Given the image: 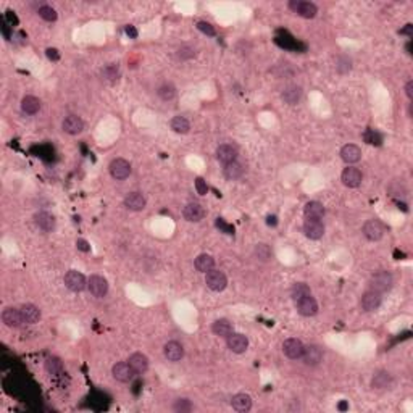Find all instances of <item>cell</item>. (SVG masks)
Segmentation results:
<instances>
[{
    "label": "cell",
    "instance_id": "f1b7e54d",
    "mask_svg": "<svg viewBox=\"0 0 413 413\" xmlns=\"http://www.w3.org/2000/svg\"><path fill=\"white\" fill-rule=\"evenodd\" d=\"M194 267H195V270L200 271V273H209L215 267V260L210 257L209 253H202V255H199L197 259H195Z\"/></svg>",
    "mask_w": 413,
    "mask_h": 413
},
{
    "label": "cell",
    "instance_id": "cb8c5ba5",
    "mask_svg": "<svg viewBox=\"0 0 413 413\" xmlns=\"http://www.w3.org/2000/svg\"><path fill=\"white\" fill-rule=\"evenodd\" d=\"M183 215H184V218L188 220V221L197 223V221H200V220L203 218L205 212H203V209H202V205H200V203L192 202V203H188V205L184 206Z\"/></svg>",
    "mask_w": 413,
    "mask_h": 413
},
{
    "label": "cell",
    "instance_id": "44dd1931",
    "mask_svg": "<svg viewBox=\"0 0 413 413\" xmlns=\"http://www.w3.org/2000/svg\"><path fill=\"white\" fill-rule=\"evenodd\" d=\"M302 358L305 362V365L308 367H315L323 360V350L318 346H307L303 349Z\"/></svg>",
    "mask_w": 413,
    "mask_h": 413
},
{
    "label": "cell",
    "instance_id": "d590c367",
    "mask_svg": "<svg viewBox=\"0 0 413 413\" xmlns=\"http://www.w3.org/2000/svg\"><path fill=\"white\" fill-rule=\"evenodd\" d=\"M157 94H159V97L162 100L165 102H168V100H173L174 99V95H176V87L170 83H165L163 86L159 87V91H157Z\"/></svg>",
    "mask_w": 413,
    "mask_h": 413
},
{
    "label": "cell",
    "instance_id": "b9f144b4",
    "mask_svg": "<svg viewBox=\"0 0 413 413\" xmlns=\"http://www.w3.org/2000/svg\"><path fill=\"white\" fill-rule=\"evenodd\" d=\"M197 29H199L200 33L206 34V36H215L216 34L215 33V28L210 23H206V21H199L197 23Z\"/></svg>",
    "mask_w": 413,
    "mask_h": 413
},
{
    "label": "cell",
    "instance_id": "ee69618b",
    "mask_svg": "<svg viewBox=\"0 0 413 413\" xmlns=\"http://www.w3.org/2000/svg\"><path fill=\"white\" fill-rule=\"evenodd\" d=\"M195 189H197V192L200 195H205L206 192H209V188H206V183L202 179V178H197L195 179Z\"/></svg>",
    "mask_w": 413,
    "mask_h": 413
},
{
    "label": "cell",
    "instance_id": "c3c4849f",
    "mask_svg": "<svg viewBox=\"0 0 413 413\" xmlns=\"http://www.w3.org/2000/svg\"><path fill=\"white\" fill-rule=\"evenodd\" d=\"M76 245H78V249L83 250V252H87V250H89V247H87V242H86V241H83V239L78 241V242H76Z\"/></svg>",
    "mask_w": 413,
    "mask_h": 413
},
{
    "label": "cell",
    "instance_id": "7c38bea8",
    "mask_svg": "<svg viewBox=\"0 0 413 413\" xmlns=\"http://www.w3.org/2000/svg\"><path fill=\"white\" fill-rule=\"evenodd\" d=\"M341 179H342L344 186H347V188H358V186L362 184L363 174L358 168H355V166H347V168L342 171Z\"/></svg>",
    "mask_w": 413,
    "mask_h": 413
},
{
    "label": "cell",
    "instance_id": "f35d334b",
    "mask_svg": "<svg viewBox=\"0 0 413 413\" xmlns=\"http://www.w3.org/2000/svg\"><path fill=\"white\" fill-rule=\"evenodd\" d=\"M102 76L105 78L107 81H116L118 76H120V70H118L116 65H108V66L104 68Z\"/></svg>",
    "mask_w": 413,
    "mask_h": 413
},
{
    "label": "cell",
    "instance_id": "bcb514c9",
    "mask_svg": "<svg viewBox=\"0 0 413 413\" xmlns=\"http://www.w3.org/2000/svg\"><path fill=\"white\" fill-rule=\"evenodd\" d=\"M124 31H126V34L130 36L131 39H136V37H137V29H136L134 26H131V24H130V26H126Z\"/></svg>",
    "mask_w": 413,
    "mask_h": 413
},
{
    "label": "cell",
    "instance_id": "f6af8a7d",
    "mask_svg": "<svg viewBox=\"0 0 413 413\" xmlns=\"http://www.w3.org/2000/svg\"><path fill=\"white\" fill-rule=\"evenodd\" d=\"M45 55H47L48 58H50V60H54V62L60 60V54H58L57 48H47V50H45Z\"/></svg>",
    "mask_w": 413,
    "mask_h": 413
},
{
    "label": "cell",
    "instance_id": "e0dca14e",
    "mask_svg": "<svg viewBox=\"0 0 413 413\" xmlns=\"http://www.w3.org/2000/svg\"><path fill=\"white\" fill-rule=\"evenodd\" d=\"M216 159L223 165L236 162V159H238V149H236L233 144H221L218 149H216Z\"/></svg>",
    "mask_w": 413,
    "mask_h": 413
},
{
    "label": "cell",
    "instance_id": "9c48e42d",
    "mask_svg": "<svg viewBox=\"0 0 413 413\" xmlns=\"http://www.w3.org/2000/svg\"><path fill=\"white\" fill-rule=\"evenodd\" d=\"M296 303H297V312L302 317H313V315L318 313V302L315 297H312V294L303 296Z\"/></svg>",
    "mask_w": 413,
    "mask_h": 413
},
{
    "label": "cell",
    "instance_id": "ab89813d",
    "mask_svg": "<svg viewBox=\"0 0 413 413\" xmlns=\"http://www.w3.org/2000/svg\"><path fill=\"white\" fill-rule=\"evenodd\" d=\"M39 16H41L42 19H45V21H55V19H57V12H55L52 7L44 5V7L39 8Z\"/></svg>",
    "mask_w": 413,
    "mask_h": 413
},
{
    "label": "cell",
    "instance_id": "d6986e66",
    "mask_svg": "<svg viewBox=\"0 0 413 413\" xmlns=\"http://www.w3.org/2000/svg\"><path fill=\"white\" fill-rule=\"evenodd\" d=\"M341 159L346 162L347 165H352V163H357L360 162L362 159V150L360 147L355 145V144H347L344 145L341 149Z\"/></svg>",
    "mask_w": 413,
    "mask_h": 413
},
{
    "label": "cell",
    "instance_id": "1f68e13d",
    "mask_svg": "<svg viewBox=\"0 0 413 413\" xmlns=\"http://www.w3.org/2000/svg\"><path fill=\"white\" fill-rule=\"evenodd\" d=\"M302 97V89L299 86H289L288 89H284L282 92V100L289 104V105H296Z\"/></svg>",
    "mask_w": 413,
    "mask_h": 413
},
{
    "label": "cell",
    "instance_id": "74e56055",
    "mask_svg": "<svg viewBox=\"0 0 413 413\" xmlns=\"http://www.w3.org/2000/svg\"><path fill=\"white\" fill-rule=\"evenodd\" d=\"M255 257L260 262H268L271 259V249L267 244H257L255 245Z\"/></svg>",
    "mask_w": 413,
    "mask_h": 413
},
{
    "label": "cell",
    "instance_id": "d4e9b609",
    "mask_svg": "<svg viewBox=\"0 0 413 413\" xmlns=\"http://www.w3.org/2000/svg\"><path fill=\"white\" fill-rule=\"evenodd\" d=\"M324 213H326V210L320 202H308L305 209H303V215H305L307 220H321Z\"/></svg>",
    "mask_w": 413,
    "mask_h": 413
},
{
    "label": "cell",
    "instance_id": "52a82bcc",
    "mask_svg": "<svg viewBox=\"0 0 413 413\" xmlns=\"http://www.w3.org/2000/svg\"><path fill=\"white\" fill-rule=\"evenodd\" d=\"M112 375L116 381H120V382H130L134 375H136V371L131 368V365L127 362H118L113 365L112 368Z\"/></svg>",
    "mask_w": 413,
    "mask_h": 413
},
{
    "label": "cell",
    "instance_id": "f907efd6",
    "mask_svg": "<svg viewBox=\"0 0 413 413\" xmlns=\"http://www.w3.org/2000/svg\"><path fill=\"white\" fill-rule=\"evenodd\" d=\"M338 408H339L341 411H344V410H347V408H349V404H347V402H341V404L338 405Z\"/></svg>",
    "mask_w": 413,
    "mask_h": 413
},
{
    "label": "cell",
    "instance_id": "5bb4252c",
    "mask_svg": "<svg viewBox=\"0 0 413 413\" xmlns=\"http://www.w3.org/2000/svg\"><path fill=\"white\" fill-rule=\"evenodd\" d=\"M2 321L7 324L8 328H19L24 323L23 315L19 308H12L8 307L2 312Z\"/></svg>",
    "mask_w": 413,
    "mask_h": 413
},
{
    "label": "cell",
    "instance_id": "7a4b0ae2",
    "mask_svg": "<svg viewBox=\"0 0 413 413\" xmlns=\"http://www.w3.org/2000/svg\"><path fill=\"white\" fill-rule=\"evenodd\" d=\"M205 284L210 291L221 292L228 286V278H226V274L220 270H210L209 273H205Z\"/></svg>",
    "mask_w": 413,
    "mask_h": 413
},
{
    "label": "cell",
    "instance_id": "4fadbf2b",
    "mask_svg": "<svg viewBox=\"0 0 413 413\" xmlns=\"http://www.w3.org/2000/svg\"><path fill=\"white\" fill-rule=\"evenodd\" d=\"M303 234L308 239L318 241L324 234V224L321 223V220H305V223H303Z\"/></svg>",
    "mask_w": 413,
    "mask_h": 413
},
{
    "label": "cell",
    "instance_id": "277c9868",
    "mask_svg": "<svg viewBox=\"0 0 413 413\" xmlns=\"http://www.w3.org/2000/svg\"><path fill=\"white\" fill-rule=\"evenodd\" d=\"M289 8L297 15H300L302 18H308V19L315 18L318 13L317 5L312 2H303V0H292V2H289Z\"/></svg>",
    "mask_w": 413,
    "mask_h": 413
},
{
    "label": "cell",
    "instance_id": "6da1fadb",
    "mask_svg": "<svg viewBox=\"0 0 413 413\" xmlns=\"http://www.w3.org/2000/svg\"><path fill=\"white\" fill-rule=\"evenodd\" d=\"M392 284H394V279H392V274L388 271H378L371 276L370 279V288L371 291H376L379 294L391 291Z\"/></svg>",
    "mask_w": 413,
    "mask_h": 413
},
{
    "label": "cell",
    "instance_id": "8992f818",
    "mask_svg": "<svg viewBox=\"0 0 413 413\" xmlns=\"http://www.w3.org/2000/svg\"><path fill=\"white\" fill-rule=\"evenodd\" d=\"M303 349H305V346L302 344V341H299L296 338H289V339L284 341V344H282L284 355H286L288 358H291V360L302 358Z\"/></svg>",
    "mask_w": 413,
    "mask_h": 413
},
{
    "label": "cell",
    "instance_id": "8fae6325",
    "mask_svg": "<svg viewBox=\"0 0 413 413\" xmlns=\"http://www.w3.org/2000/svg\"><path fill=\"white\" fill-rule=\"evenodd\" d=\"M381 302H382V296H381V294L370 289L368 292L363 294V297L360 300V305H362L363 312H375V310L379 308Z\"/></svg>",
    "mask_w": 413,
    "mask_h": 413
},
{
    "label": "cell",
    "instance_id": "60d3db41",
    "mask_svg": "<svg viewBox=\"0 0 413 413\" xmlns=\"http://www.w3.org/2000/svg\"><path fill=\"white\" fill-rule=\"evenodd\" d=\"M173 410H174V411H179V413L191 411V410H192V404H191V402H189L188 399H178V400L174 402Z\"/></svg>",
    "mask_w": 413,
    "mask_h": 413
},
{
    "label": "cell",
    "instance_id": "5b68a950",
    "mask_svg": "<svg viewBox=\"0 0 413 413\" xmlns=\"http://www.w3.org/2000/svg\"><path fill=\"white\" fill-rule=\"evenodd\" d=\"M110 174L116 181H123L131 174V165L124 159H115L110 163Z\"/></svg>",
    "mask_w": 413,
    "mask_h": 413
},
{
    "label": "cell",
    "instance_id": "2e32d148",
    "mask_svg": "<svg viewBox=\"0 0 413 413\" xmlns=\"http://www.w3.org/2000/svg\"><path fill=\"white\" fill-rule=\"evenodd\" d=\"M363 234L368 241H379L384 234V229H382V224L378 220H368L365 224H363Z\"/></svg>",
    "mask_w": 413,
    "mask_h": 413
},
{
    "label": "cell",
    "instance_id": "836d02e7",
    "mask_svg": "<svg viewBox=\"0 0 413 413\" xmlns=\"http://www.w3.org/2000/svg\"><path fill=\"white\" fill-rule=\"evenodd\" d=\"M391 382H392V378H391L389 373L379 371L378 375H375V378H373L371 384H373V388H376V389H386V388L391 386Z\"/></svg>",
    "mask_w": 413,
    "mask_h": 413
},
{
    "label": "cell",
    "instance_id": "f546056e",
    "mask_svg": "<svg viewBox=\"0 0 413 413\" xmlns=\"http://www.w3.org/2000/svg\"><path fill=\"white\" fill-rule=\"evenodd\" d=\"M244 166L236 160V162H231V163H228V165H224V168H223V173H224V176L228 179H239L241 176L244 174Z\"/></svg>",
    "mask_w": 413,
    "mask_h": 413
},
{
    "label": "cell",
    "instance_id": "7402d4cb",
    "mask_svg": "<svg viewBox=\"0 0 413 413\" xmlns=\"http://www.w3.org/2000/svg\"><path fill=\"white\" fill-rule=\"evenodd\" d=\"M34 221L37 224L39 229H42L44 233H50L55 229V216L47 213V212H39L34 216Z\"/></svg>",
    "mask_w": 413,
    "mask_h": 413
},
{
    "label": "cell",
    "instance_id": "d6a6232c",
    "mask_svg": "<svg viewBox=\"0 0 413 413\" xmlns=\"http://www.w3.org/2000/svg\"><path fill=\"white\" fill-rule=\"evenodd\" d=\"M171 130L178 134H188L191 130V123L184 116H174L171 120Z\"/></svg>",
    "mask_w": 413,
    "mask_h": 413
},
{
    "label": "cell",
    "instance_id": "ac0fdd59",
    "mask_svg": "<svg viewBox=\"0 0 413 413\" xmlns=\"http://www.w3.org/2000/svg\"><path fill=\"white\" fill-rule=\"evenodd\" d=\"M147 200L141 192H130L124 197V206L133 212H141L145 209Z\"/></svg>",
    "mask_w": 413,
    "mask_h": 413
},
{
    "label": "cell",
    "instance_id": "4dcf8cb0",
    "mask_svg": "<svg viewBox=\"0 0 413 413\" xmlns=\"http://www.w3.org/2000/svg\"><path fill=\"white\" fill-rule=\"evenodd\" d=\"M212 331L220 338H228L233 332V324L228 320H216L212 324Z\"/></svg>",
    "mask_w": 413,
    "mask_h": 413
},
{
    "label": "cell",
    "instance_id": "603a6c76",
    "mask_svg": "<svg viewBox=\"0 0 413 413\" xmlns=\"http://www.w3.org/2000/svg\"><path fill=\"white\" fill-rule=\"evenodd\" d=\"M127 363H130L131 368L136 371V375H141V373H145L147 370H149V358L141 352L133 353L130 360H127Z\"/></svg>",
    "mask_w": 413,
    "mask_h": 413
},
{
    "label": "cell",
    "instance_id": "7bdbcfd3",
    "mask_svg": "<svg viewBox=\"0 0 413 413\" xmlns=\"http://www.w3.org/2000/svg\"><path fill=\"white\" fill-rule=\"evenodd\" d=\"M194 55H195V52H194V48H191V47H181L178 50L179 60H189V58H192Z\"/></svg>",
    "mask_w": 413,
    "mask_h": 413
},
{
    "label": "cell",
    "instance_id": "ba28073f",
    "mask_svg": "<svg viewBox=\"0 0 413 413\" xmlns=\"http://www.w3.org/2000/svg\"><path fill=\"white\" fill-rule=\"evenodd\" d=\"M226 342H228L229 350L234 353H244L249 349V339H247V336H244V334H241V332L233 331L229 336L226 338Z\"/></svg>",
    "mask_w": 413,
    "mask_h": 413
},
{
    "label": "cell",
    "instance_id": "4316f807",
    "mask_svg": "<svg viewBox=\"0 0 413 413\" xmlns=\"http://www.w3.org/2000/svg\"><path fill=\"white\" fill-rule=\"evenodd\" d=\"M21 110L26 115H36L39 110H41V100L34 95H26L21 100Z\"/></svg>",
    "mask_w": 413,
    "mask_h": 413
},
{
    "label": "cell",
    "instance_id": "8d00e7d4",
    "mask_svg": "<svg viewBox=\"0 0 413 413\" xmlns=\"http://www.w3.org/2000/svg\"><path fill=\"white\" fill-rule=\"evenodd\" d=\"M310 294V288L307 286L305 282H297V284H294L292 286V291H291V296H292V299L294 300H299V299H302L303 296H308Z\"/></svg>",
    "mask_w": 413,
    "mask_h": 413
},
{
    "label": "cell",
    "instance_id": "9a60e30c",
    "mask_svg": "<svg viewBox=\"0 0 413 413\" xmlns=\"http://www.w3.org/2000/svg\"><path fill=\"white\" fill-rule=\"evenodd\" d=\"M62 127H63V131L66 134H71V136H76V134H80L83 133L84 130V121L81 120L78 115H68L63 123H62Z\"/></svg>",
    "mask_w": 413,
    "mask_h": 413
},
{
    "label": "cell",
    "instance_id": "ffe728a7",
    "mask_svg": "<svg viewBox=\"0 0 413 413\" xmlns=\"http://www.w3.org/2000/svg\"><path fill=\"white\" fill-rule=\"evenodd\" d=\"M163 353H165V357L168 358L170 362H179L184 357V347L181 346L179 342L170 341V342L165 344Z\"/></svg>",
    "mask_w": 413,
    "mask_h": 413
},
{
    "label": "cell",
    "instance_id": "30bf717a",
    "mask_svg": "<svg viewBox=\"0 0 413 413\" xmlns=\"http://www.w3.org/2000/svg\"><path fill=\"white\" fill-rule=\"evenodd\" d=\"M87 288L94 297H104L108 292V281L100 274H92L87 281Z\"/></svg>",
    "mask_w": 413,
    "mask_h": 413
},
{
    "label": "cell",
    "instance_id": "83f0119b",
    "mask_svg": "<svg viewBox=\"0 0 413 413\" xmlns=\"http://www.w3.org/2000/svg\"><path fill=\"white\" fill-rule=\"evenodd\" d=\"M231 405L236 411H249L252 408V399L247 394H236L231 400Z\"/></svg>",
    "mask_w": 413,
    "mask_h": 413
},
{
    "label": "cell",
    "instance_id": "e575fe53",
    "mask_svg": "<svg viewBox=\"0 0 413 413\" xmlns=\"http://www.w3.org/2000/svg\"><path fill=\"white\" fill-rule=\"evenodd\" d=\"M45 370H47V373H50V375L57 376L58 373L63 371V363L58 357H48L45 360Z\"/></svg>",
    "mask_w": 413,
    "mask_h": 413
},
{
    "label": "cell",
    "instance_id": "484cf974",
    "mask_svg": "<svg viewBox=\"0 0 413 413\" xmlns=\"http://www.w3.org/2000/svg\"><path fill=\"white\" fill-rule=\"evenodd\" d=\"M19 310H21L24 323H28V324H34L41 320V310H39L36 305H33V303H24Z\"/></svg>",
    "mask_w": 413,
    "mask_h": 413
},
{
    "label": "cell",
    "instance_id": "3957f363",
    "mask_svg": "<svg viewBox=\"0 0 413 413\" xmlns=\"http://www.w3.org/2000/svg\"><path fill=\"white\" fill-rule=\"evenodd\" d=\"M65 286L73 292H81L87 288V281L83 273L76 270H70L65 274Z\"/></svg>",
    "mask_w": 413,
    "mask_h": 413
},
{
    "label": "cell",
    "instance_id": "7dc6e473",
    "mask_svg": "<svg viewBox=\"0 0 413 413\" xmlns=\"http://www.w3.org/2000/svg\"><path fill=\"white\" fill-rule=\"evenodd\" d=\"M405 94H407L408 99H413V81H408L405 84Z\"/></svg>",
    "mask_w": 413,
    "mask_h": 413
},
{
    "label": "cell",
    "instance_id": "681fc988",
    "mask_svg": "<svg viewBox=\"0 0 413 413\" xmlns=\"http://www.w3.org/2000/svg\"><path fill=\"white\" fill-rule=\"evenodd\" d=\"M411 33H413V26L411 24H405V28L400 31V34H407V36H411Z\"/></svg>",
    "mask_w": 413,
    "mask_h": 413
}]
</instances>
